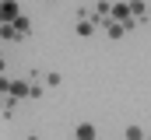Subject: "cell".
<instances>
[{
  "instance_id": "12",
  "label": "cell",
  "mask_w": 151,
  "mask_h": 140,
  "mask_svg": "<svg viewBox=\"0 0 151 140\" xmlns=\"http://www.w3.org/2000/svg\"><path fill=\"white\" fill-rule=\"evenodd\" d=\"M4 67H7V63H4V56H0V74H4Z\"/></svg>"
},
{
  "instance_id": "6",
  "label": "cell",
  "mask_w": 151,
  "mask_h": 140,
  "mask_svg": "<svg viewBox=\"0 0 151 140\" xmlns=\"http://www.w3.org/2000/svg\"><path fill=\"white\" fill-rule=\"evenodd\" d=\"M130 28H134V25H119V21H106V25H102V32L109 35V39H123Z\"/></svg>"
},
{
  "instance_id": "3",
  "label": "cell",
  "mask_w": 151,
  "mask_h": 140,
  "mask_svg": "<svg viewBox=\"0 0 151 140\" xmlns=\"http://www.w3.org/2000/svg\"><path fill=\"white\" fill-rule=\"evenodd\" d=\"M11 28H14L18 42H21V39H28V35H32V18H28V14H21V18H18V21H14Z\"/></svg>"
},
{
  "instance_id": "9",
  "label": "cell",
  "mask_w": 151,
  "mask_h": 140,
  "mask_svg": "<svg viewBox=\"0 0 151 140\" xmlns=\"http://www.w3.org/2000/svg\"><path fill=\"white\" fill-rule=\"evenodd\" d=\"M0 39H4V42H18V35H14L11 25H0Z\"/></svg>"
},
{
  "instance_id": "2",
  "label": "cell",
  "mask_w": 151,
  "mask_h": 140,
  "mask_svg": "<svg viewBox=\"0 0 151 140\" xmlns=\"http://www.w3.org/2000/svg\"><path fill=\"white\" fill-rule=\"evenodd\" d=\"M18 18H21V7H18V4H11V0L0 4V25H14Z\"/></svg>"
},
{
  "instance_id": "11",
  "label": "cell",
  "mask_w": 151,
  "mask_h": 140,
  "mask_svg": "<svg viewBox=\"0 0 151 140\" xmlns=\"http://www.w3.org/2000/svg\"><path fill=\"white\" fill-rule=\"evenodd\" d=\"M7 91H11V77H7V74H0V102L7 98Z\"/></svg>"
},
{
  "instance_id": "1",
  "label": "cell",
  "mask_w": 151,
  "mask_h": 140,
  "mask_svg": "<svg viewBox=\"0 0 151 140\" xmlns=\"http://www.w3.org/2000/svg\"><path fill=\"white\" fill-rule=\"evenodd\" d=\"M7 98H14V102H25V98H32V84H28L25 77H14V81H11V91H7Z\"/></svg>"
},
{
  "instance_id": "4",
  "label": "cell",
  "mask_w": 151,
  "mask_h": 140,
  "mask_svg": "<svg viewBox=\"0 0 151 140\" xmlns=\"http://www.w3.org/2000/svg\"><path fill=\"white\" fill-rule=\"evenodd\" d=\"M77 35H81V39H88V35H95L99 32V21H95V18H77Z\"/></svg>"
},
{
  "instance_id": "8",
  "label": "cell",
  "mask_w": 151,
  "mask_h": 140,
  "mask_svg": "<svg viewBox=\"0 0 151 140\" xmlns=\"http://www.w3.org/2000/svg\"><path fill=\"white\" fill-rule=\"evenodd\" d=\"M123 137H127V140H151L141 126H127V130H123Z\"/></svg>"
},
{
  "instance_id": "5",
  "label": "cell",
  "mask_w": 151,
  "mask_h": 140,
  "mask_svg": "<svg viewBox=\"0 0 151 140\" xmlns=\"http://www.w3.org/2000/svg\"><path fill=\"white\" fill-rule=\"evenodd\" d=\"M74 140H99V130H95V123H77Z\"/></svg>"
},
{
  "instance_id": "7",
  "label": "cell",
  "mask_w": 151,
  "mask_h": 140,
  "mask_svg": "<svg viewBox=\"0 0 151 140\" xmlns=\"http://www.w3.org/2000/svg\"><path fill=\"white\" fill-rule=\"evenodd\" d=\"M60 81H63L60 70H46V74H42V84H46V88H60Z\"/></svg>"
},
{
  "instance_id": "10",
  "label": "cell",
  "mask_w": 151,
  "mask_h": 140,
  "mask_svg": "<svg viewBox=\"0 0 151 140\" xmlns=\"http://www.w3.org/2000/svg\"><path fill=\"white\" fill-rule=\"evenodd\" d=\"M0 109H4V116L11 119V116H14V109H18V102H14V98H4V102H0Z\"/></svg>"
}]
</instances>
